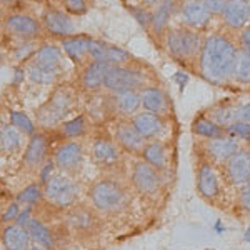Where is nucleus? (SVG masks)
Listing matches in <instances>:
<instances>
[{
	"label": "nucleus",
	"mask_w": 250,
	"mask_h": 250,
	"mask_svg": "<svg viewBox=\"0 0 250 250\" xmlns=\"http://www.w3.org/2000/svg\"><path fill=\"white\" fill-rule=\"evenodd\" d=\"M88 200L100 215H119L132 202L130 188L117 177H102L88 188Z\"/></svg>",
	"instance_id": "f03ea898"
},
{
	"label": "nucleus",
	"mask_w": 250,
	"mask_h": 250,
	"mask_svg": "<svg viewBox=\"0 0 250 250\" xmlns=\"http://www.w3.org/2000/svg\"><path fill=\"white\" fill-rule=\"evenodd\" d=\"M20 132L14 125H7L0 130V142L7 152H14L20 147Z\"/></svg>",
	"instance_id": "2f4dec72"
},
{
	"label": "nucleus",
	"mask_w": 250,
	"mask_h": 250,
	"mask_svg": "<svg viewBox=\"0 0 250 250\" xmlns=\"http://www.w3.org/2000/svg\"><path fill=\"white\" fill-rule=\"evenodd\" d=\"M112 110L117 112L119 115L124 117H134L137 114L142 102H140V92L139 90H124L115 92L114 97L110 99Z\"/></svg>",
	"instance_id": "412c9836"
},
{
	"label": "nucleus",
	"mask_w": 250,
	"mask_h": 250,
	"mask_svg": "<svg viewBox=\"0 0 250 250\" xmlns=\"http://www.w3.org/2000/svg\"><path fill=\"white\" fill-rule=\"evenodd\" d=\"M62 132L70 139H77V137L83 135V132H85V119L80 115L72 119L70 122H65L62 127Z\"/></svg>",
	"instance_id": "f704fd0d"
},
{
	"label": "nucleus",
	"mask_w": 250,
	"mask_h": 250,
	"mask_svg": "<svg viewBox=\"0 0 250 250\" xmlns=\"http://www.w3.org/2000/svg\"><path fill=\"white\" fill-rule=\"evenodd\" d=\"M43 197L57 208H70L77 204L79 187L72 179L65 175H54L43 187Z\"/></svg>",
	"instance_id": "423d86ee"
},
{
	"label": "nucleus",
	"mask_w": 250,
	"mask_h": 250,
	"mask_svg": "<svg viewBox=\"0 0 250 250\" xmlns=\"http://www.w3.org/2000/svg\"><path fill=\"white\" fill-rule=\"evenodd\" d=\"M29 75L30 79L34 80V82L37 83H52L55 79H57V72L55 70H47V68H42L39 65H35V63H32L30 68H29Z\"/></svg>",
	"instance_id": "72a5a7b5"
},
{
	"label": "nucleus",
	"mask_w": 250,
	"mask_h": 250,
	"mask_svg": "<svg viewBox=\"0 0 250 250\" xmlns=\"http://www.w3.org/2000/svg\"><path fill=\"white\" fill-rule=\"evenodd\" d=\"M235 205L240 208L242 212H245L250 215V182L239 187V190H237Z\"/></svg>",
	"instance_id": "58836bf2"
},
{
	"label": "nucleus",
	"mask_w": 250,
	"mask_h": 250,
	"mask_svg": "<svg viewBox=\"0 0 250 250\" xmlns=\"http://www.w3.org/2000/svg\"><path fill=\"white\" fill-rule=\"evenodd\" d=\"M67 224L72 232L80 237L95 235L100 229V217L94 207L87 205H74L67 212Z\"/></svg>",
	"instance_id": "1a4fd4ad"
},
{
	"label": "nucleus",
	"mask_w": 250,
	"mask_h": 250,
	"mask_svg": "<svg viewBox=\"0 0 250 250\" xmlns=\"http://www.w3.org/2000/svg\"><path fill=\"white\" fill-rule=\"evenodd\" d=\"M25 227H27V230H29V233H30L32 240L37 242L40 247H43L47 250L54 249V245H55L54 235H52V232L48 230L42 222L37 220V219H29V222L25 224Z\"/></svg>",
	"instance_id": "bb28decb"
},
{
	"label": "nucleus",
	"mask_w": 250,
	"mask_h": 250,
	"mask_svg": "<svg viewBox=\"0 0 250 250\" xmlns=\"http://www.w3.org/2000/svg\"><path fill=\"white\" fill-rule=\"evenodd\" d=\"M242 147L240 140L232 135H224L219 139H208L200 140L199 148H197V155L207 159L217 167H222L230 157L235 154Z\"/></svg>",
	"instance_id": "0eeeda50"
},
{
	"label": "nucleus",
	"mask_w": 250,
	"mask_h": 250,
	"mask_svg": "<svg viewBox=\"0 0 250 250\" xmlns=\"http://www.w3.org/2000/svg\"><path fill=\"white\" fill-rule=\"evenodd\" d=\"M204 3L212 15H220L225 7V3H227V0H204Z\"/></svg>",
	"instance_id": "37998d69"
},
{
	"label": "nucleus",
	"mask_w": 250,
	"mask_h": 250,
	"mask_svg": "<svg viewBox=\"0 0 250 250\" xmlns=\"http://www.w3.org/2000/svg\"><path fill=\"white\" fill-rule=\"evenodd\" d=\"M242 48L250 55V25L242 32Z\"/></svg>",
	"instance_id": "de8ad7c7"
},
{
	"label": "nucleus",
	"mask_w": 250,
	"mask_h": 250,
	"mask_svg": "<svg viewBox=\"0 0 250 250\" xmlns=\"http://www.w3.org/2000/svg\"><path fill=\"white\" fill-rule=\"evenodd\" d=\"M104 87L110 92H124V90H142L144 88V74L135 68L117 65L108 68Z\"/></svg>",
	"instance_id": "9d476101"
},
{
	"label": "nucleus",
	"mask_w": 250,
	"mask_h": 250,
	"mask_svg": "<svg viewBox=\"0 0 250 250\" xmlns=\"http://www.w3.org/2000/svg\"><path fill=\"white\" fill-rule=\"evenodd\" d=\"M145 7H157L160 3V0H140Z\"/></svg>",
	"instance_id": "09e8293b"
},
{
	"label": "nucleus",
	"mask_w": 250,
	"mask_h": 250,
	"mask_svg": "<svg viewBox=\"0 0 250 250\" xmlns=\"http://www.w3.org/2000/svg\"><path fill=\"white\" fill-rule=\"evenodd\" d=\"M65 7L72 14H83L87 10L85 0H65Z\"/></svg>",
	"instance_id": "c03bdc74"
},
{
	"label": "nucleus",
	"mask_w": 250,
	"mask_h": 250,
	"mask_svg": "<svg viewBox=\"0 0 250 250\" xmlns=\"http://www.w3.org/2000/svg\"><path fill=\"white\" fill-rule=\"evenodd\" d=\"M43 22H45L47 29L55 35H62V37H67V35H72L75 32L74 22L68 19V15H65L63 12L59 10H48L45 15H43Z\"/></svg>",
	"instance_id": "a878e982"
},
{
	"label": "nucleus",
	"mask_w": 250,
	"mask_h": 250,
	"mask_svg": "<svg viewBox=\"0 0 250 250\" xmlns=\"http://www.w3.org/2000/svg\"><path fill=\"white\" fill-rule=\"evenodd\" d=\"M175 79L177 80H179V82H180V87H185V82H187V75H184V74H177L175 75Z\"/></svg>",
	"instance_id": "8fccbe9b"
},
{
	"label": "nucleus",
	"mask_w": 250,
	"mask_h": 250,
	"mask_svg": "<svg viewBox=\"0 0 250 250\" xmlns=\"http://www.w3.org/2000/svg\"><path fill=\"white\" fill-rule=\"evenodd\" d=\"M202 43L204 40L199 32L188 27L173 29L167 34V48L172 57L179 62H190L193 59H199Z\"/></svg>",
	"instance_id": "39448f33"
},
{
	"label": "nucleus",
	"mask_w": 250,
	"mask_h": 250,
	"mask_svg": "<svg viewBox=\"0 0 250 250\" xmlns=\"http://www.w3.org/2000/svg\"><path fill=\"white\" fill-rule=\"evenodd\" d=\"M112 65L107 62H92L90 65L82 74V85L87 90H99L100 87H104L105 83V77L108 74V68Z\"/></svg>",
	"instance_id": "5701e85b"
},
{
	"label": "nucleus",
	"mask_w": 250,
	"mask_h": 250,
	"mask_svg": "<svg viewBox=\"0 0 250 250\" xmlns=\"http://www.w3.org/2000/svg\"><path fill=\"white\" fill-rule=\"evenodd\" d=\"M222 177L232 187H242L250 182V147H240L220 167Z\"/></svg>",
	"instance_id": "6e6552de"
},
{
	"label": "nucleus",
	"mask_w": 250,
	"mask_h": 250,
	"mask_svg": "<svg viewBox=\"0 0 250 250\" xmlns=\"http://www.w3.org/2000/svg\"><path fill=\"white\" fill-rule=\"evenodd\" d=\"M48 155V139L43 134H35L27 144L25 154H23V162L27 167L37 168L45 162Z\"/></svg>",
	"instance_id": "aec40b11"
},
{
	"label": "nucleus",
	"mask_w": 250,
	"mask_h": 250,
	"mask_svg": "<svg viewBox=\"0 0 250 250\" xmlns=\"http://www.w3.org/2000/svg\"><path fill=\"white\" fill-rule=\"evenodd\" d=\"M237 50L239 48L225 35H208L207 39H204L199 55L200 75L213 85H224L232 77Z\"/></svg>",
	"instance_id": "f257e3e1"
},
{
	"label": "nucleus",
	"mask_w": 250,
	"mask_h": 250,
	"mask_svg": "<svg viewBox=\"0 0 250 250\" xmlns=\"http://www.w3.org/2000/svg\"><path fill=\"white\" fill-rule=\"evenodd\" d=\"M0 2H10V0H0Z\"/></svg>",
	"instance_id": "3c124183"
},
{
	"label": "nucleus",
	"mask_w": 250,
	"mask_h": 250,
	"mask_svg": "<svg viewBox=\"0 0 250 250\" xmlns=\"http://www.w3.org/2000/svg\"><path fill=\"white\" fill-rule=\"evenodd\" d=\"M177 5L179 2L177 0H160V3L155 7L154 14H152V20H150V25L152 30L155 34H164L167 30V25L170 22V17L175 14Z\"/></svg>",
	"instance_id": "b1692460"
},
{
	"label": "nucleus",
	"mask_w": 250,
	"mask_h": 250,
	"mask_svg": "<svg viewBox=\"0 0 250 250\" xmlns=\"http://www.w3.org/2000/svg\"><path fill=\"white\" fill-rule=\"evenodd\" d=\"M130 122L134 124L137 132L147 142H150V140H162V135L167 130V120H165V117L150 114V112H139L134 117H130Z\"/></svg>",
	"instance_id": "f8f14e48"
},
{
	"label": "nucleus",
	"mask_w": 250,
	"mask_h": 250,
	"mask_svg": "<svg viewBox=\"0 0 250 250\" xmlns=\"http://www.w3.org/2000/svg\"><path fill=\"white\" fill-rule=\"evenodd\" d=\"M140 159L154 165L157 170L167 173L172 164V148L165 140H150L145 144Z\"/></svg>",
	"instance_id": "2eb2a0df"
},
{
	"label": "nucleus",
	"mask_w": 250,
	"mask_h": 250,
	"mask_svg": "<svg viewBox=\"0 0 250 250\" xmlns=\"http://www.w3.org/2000/svg\"><path fill=\"white\" fill-rule=\"evenodd\" d=\"M0 240H2V245L5 247V250H29L32 237L25 225L9 224L2 230Z\"/></svg>",
	"instance_id": "6ab92c4d"
},
{
	"label": "nucleus",
	"mask_w": 250,
	"mask_h": 250,
	"mask_svg": "<svg viewBox=\"0 0 250 250\" xmlns=\"http://www.w3.org/2000/svg\"><path fill=\"white\" fill-rule=\"evenodd\" d=\"M92 157L102 167H115L122 160V148L110 137H97L92 144Z\"/></svg>",
	"instance_id": "4468645a"
},
{
	"label": "nucleus",
	"mask_w": 250,
	"mask_h": 250,
	"mask_svg": "<svg viewBox=\"0 0 250 250\" xmlns=\"http://www.w3.org/2000/svg\"><path fill=\"white\" fill-rule=\"evenodd\" d=\"M232 79H235L237 82L250 83V55L244 48H239L235 55V63H233V72H232Z\"/></svg>",
	"instance_id": "c85d7f7f"
},
{
	"label": "nucleus",
	"mask_w": 250,
	"mask_h": 250,
	"mask_svg": "<svg viewBox=\"0 0 250 250\" xmlns=\"http://www.w3.org/2000/svg\"><path fill=\"white\" fill-rule=\"evenodd\" d=\"M68 105H70V100H68V97H65V95H60L59 97L57 95L47 105L48 107L47 117H43V119H40V120H42V122L45 124V125H52V124L59 122V120L67 114Z\"/></svg>",
	"instance_id": "c756f323"
},
{
	"label": "nucleus",
	"mask_w": 250,
	"mask_h": 250,
	"mask_svg": "<svg viewBox=\"0 0 250 250\" xmlns=\"http://www.w3.org/2000/svg\"><path fill=\"white\" fill-rule=\"evenodd\" d=\"M140 102H142L144 110L150 114L167 117L170 112V100L159 87H144L140 90Z\"/></svg>",
	"instance_id": "f3484780"
},
{
	"label": "nucleus",
	"mask_w": 250,
	"mask_h": 250,
	"mask_svg": "<svg viewBox=\"0 0 250 250\" xmlns=\"http://www.w3.org/2000/svg\"><path fill=\"white\" fill-rule=\"evenodd\" d=\"M5 27L12 35L20 39H34L40 34L39 22L29 15H10L5 20Z\"/></svg>",
	"instance_id": "4be33fe9"
},
{
	"label": "nucleus",
	"mask_w": 250,
	"mask_h": 250,
	"mask_svg": "<svg viewBox=\"0 0 250 250\" xmlns=\"http://www.w3.org/2000/svg\"><path fill=\"white\" fill-rule=\"evenodd\" d=\"M130 60V54L125 52L124 48L115 47V45H108L107 48V63H110L112 67L117 65H124Z\"/></svg>",
	"instance_id": "e433bc0d"
},
{
	"label": "nucleus",
	"mask_w": 250,
	"mask_h": 250,
	"mask_svg": "<svg viewBox=\"0 0 250 250\" xmlns=\"http://www.w3.org/2000/svg\"><path fill=\"white\" fill-rule=\"evenodd\" d=\"M130 184L135 192L147 199H155L164 190L165 173L157 170L154 165L145 162L144 159H137L130 170Z\"/></svg>",
	"instance_id": "7ed1b4c3"
},
{
	"label": "nucleus",
	"mask_w": 250,
	"mask_h": 250,
	"mask_svg": "<svg viewBox=\"0 0 250 250\" xmlns=\"http://www.w3.org/2000/svg\"><path fill=\"white\" fill-rule=\"evenodd\" d=\"M192 134L200 140H208V139H219V137L229 135L225 132L224 127H220L217 122H213L210 117H197L192 122L190 127Z\"/></svg>",
	"instance_id": "393cba45"
},
{
	"label": "nucleus",
	"mask_w": 250,
	"mask_h": 250,
	"mask_svg": "<svg viewBox=\"0 0 250 250\" xmlns=\"http://www.w3.org/2000/svg\"><path fill=\"white\" fill-rule=\"evenodd\" d=\"M114 140L119 144L122 152H127V154L137 157H140L145 144H147V140L137 132V128L134 127V124L130 120H122V122L115 125Z\"/></svg>",
	"instance_id": "9b49d317"
},
{
	"label": "nucleus",
	"mask_w": 250,
	"mask_h": 250,
	"mask_svg": "<svg viewBox=\"0 0 250 250\" xmlns=\"http://www.w3.org/2000/svg\"><path fill=\"white\" fill-rule=\"evenodd\" d=\"M42 197H43L42 187L37 185V184H32V185L25 187L22 192L19 193L17 200L20 204H23V205H35V204H39L40 200H42Z\"/></svg>",
	"instance_id": "473e14b6"
},
{
	"label": "nucleus",
	"mask_w": 250,
	"mask_h": 250,
	"mask_svg": "<svg viewBox=\"0 0 250 250\" xmlns=\"http://www.w3.org/2000/svg\"><path fill=\"white\" fill-rule=\"evenodd\" d=\"M107 48L108 45L99 40H90L88 45V55L95 60V62H107Z\"/></svg>",
	"instance_id": "ea45409f"
},
{
	"label": "nucleus",
	"mask_w": 250,
	"mask_h": 250,
	"mask_svg": "<svg viewBox=\"0 0 250 250\" xmlns=\"http://www.w3.org/2000/svg\"><path fill=\"white\" fill-rule=\"evenodd\" d=\"M83 147L80 142H65L55 150L54 164L63 172H77L83 164Z\"/></svg>",
	"instance_id": "ddd939ff"
},
{
	"label": "nucleus",
	"mask_w": 250,
	"mask_h": 250,
	"mask_svg": "<svg viewBox=\"0 0 250 250\" xmlns=\"http://www.w3.org/2000/svg\"><path fill=\"white\" fill-rule=\"evenodd\" d=\"M195 190L204 202L210 205H217L222 199L219 167L200 155H197L195 165Z\"/></svg>",
	"instance_id": "20e7f679"
},
{
	"label": "nucleus",
	"mask_w": 250,
	"mask_h": 250,
	"mask_svg": "<svg viewBox=\"0 0 250 250\" xmlns=\"http://www.w3.org/2000/svg\"><path fill=\"white\" fill-rule=\"evenodd\" d=\"M60 59H62V54H60V48L55 45H45L42 47L35 55L34 63L42 68H47V70H59L60 65Z\"/></svg>",
	"instance_id": "cd10ccee"
},
{
	"label": "nucleus",
	"mask_w": 250,
	"mask_h": 250,
	"mask_svg": "<svg viewBox=\"0 0 250 250\" xmlns=\"http://www.w3.org/2000/svg\"><path fill=\"white\" fill-rule=\"evenodd\" d=\"M242 122V124H250V102L242 104L233 108V124Z\"/></svg>",
	"instance_id": "79ce46f5"
},
{
	"label": "nucleus",
	"mask_w": 250,
	"mask_h": 250,
	"mask_svg": "<svg viewBox=\"0 0 250 250\" xmlns=\"http://www.w3.org/2000/svg\"><path fill=\"white\" fill-rule=\"evenodd\" d=\"M12 125L15 128H19L22 134H34V124L27 115H23L22 112H12L10 114Z\"/></svg>",
	"instance_id": "4c0bfd02"
},
{
	"label": "nucleus",
	"mask_w": 250,
	"mask_h": 250,
	"mask_svg": "<svg viewBox=\"0 0 250 250\" xmlns=\"http://www.w3.org/2000/svg\"><path fill=\"white\" fill-rule=\"evenodd\" d=\"M88 45H90V39L87 37H72L63 40L67 55L75 62H80L88 54Z\"/></svg>",
	"instance_id": "7c9ffc66"
},
{
	"label": "nucleus",
	"mask_w": 250,
	"mask_h": 250,
	"mask_svg": "<svg viewBox=\"0 0 250 250\" xmlns=\"http://www.w3.org/2000/svg\"><path fill=\"white\" fill-rule=\"evenodd\" d=\"M134 14H135V17H137V20H139L140 23H144V25H148L150 23V20H152V14H147L145 10H142V9H135L134 10Z\"/></svg>",
	"instance_id": "49530a36"
},
{
	"label": "nucleus",
	"mask_w": 250,
	"mask_h": 250,
	"mask_svg": "<svg viewBox=\"0 0 250 250\" xmlns=\"http://www.w3.org/2000/svg\"><path fill=\"white\" fill-rule=\"evenodd\" d=\"M20 215L19 212V205L17 204H12L9 208H7L5 212H3L2 215V222H12V220H17Z\"/></svg>",
	"instance_id": "a18cd8bd"
},
{
	"label": "nucleus",
	"mask_w": 250,
	"mask_h": 250,
	"mask_svg": "<svg viewBox=\"0 0 250 250\" xmlns=\"http://www.w3.org/2000/svg\"><path fill=\"white\" fill-rule=\"evenodd\" d=\"M225 132H227L229 135L235 137V139H250V124H242V122H235L232 124L230 127L225 128Z\"/></svg>",
	"instance_id": "a19ab883"
},
{
	"label": "nucleus",
	"mask_w": 250,
	"mask_h": 250,
	"mask_svg": "<svg viewBox=\"0 0 250 250\" xmlns=\"http://www.w3.org/2000/svg\"><path fill=\"white\" fill-rule=\"evenodd\" d=\"M210 17L212 14L207 10L204 0H187L185 3H182V20L188 29H204Z\"/></svg>",
	"instance_id": "a211bd4d"
},
{
	"label": "nucleus",
	"mask_w": 250,
	"mask_h": 250,
	"mask_svg": "<svg viewBox=\"0 0 250 250\" xmlns=\"http://www.w3.org/2000/svg\"><path fill=\"white\" fill-rule=\"evenodd\" d=\"M220 15L229 29H244L250 20V0H227Z\"/></svg>",
	"instance_id": "dca6fc26"
},
{
	"label": "nucleus",
	"mask_w": 250,
	"mask_h": 250,
	"mask_svg": "<svg viewBox=\"0 0 250 250\" xmlns=\"http://www.w3.org/2000/svg\"><path fill=\"white\" fill-rule=\"evenodd\" d=\"M233 108L235 107H230V105H224V107L215 108L210 119L224 128L230 127V125L233 124Z\"/></svg>",
	"instance_id": "c9c22d12"
}]
</instances>
